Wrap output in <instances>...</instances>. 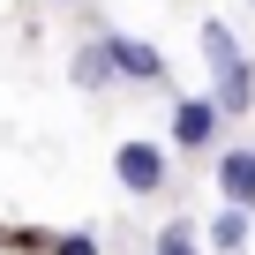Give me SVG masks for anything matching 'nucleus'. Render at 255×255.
<instances>
[{
	"instance_id": "0eeeda50",
	"label": "nucleus",
	"mask_w": 255,
	"mask_h": 255,
	"mask_svg": "<svg viewBox=\"0 0 255 255\" xmlns=\"http://www.w3.org/2000/svg\"><path fill=\"white\" fill-rule=\"evenodd\" d=\"M210 248H248V210H218V225H210Z\"/></svg>"
},
{
	"instance_id": "20e7f679",
	"label": "nucleus",
	"mask_w": 255,
	"mask_h": 255,
	"mask_svg": "<svg viewBox=\"0 0 255 255\" xmlns=\"http://www.w3.org/2000/svg\"><path fill=\"white\" fill-rule=\"evenodd\" d=\"M113 60H120V75H135V83H158L165 75L158 45H135V38H113Z\"/></svg>"
},
{
	"instance_id": "6e6552de",
	"label": "nucleus",
	"mask_w": 255,
	"mask_h": 255,
	"mask_svg": "<svg viewBox=\"0 0 255 255\" xmlns=\"http://www.w3.org/2000/svg\"><path fill=\"white\" fill-rule=\"evenodd\" d=\"M158 255H195V233H188V225H165V233H158Z\"/></svg>"
},
{
	"instance_id": "f03ea898",
	"label": "nucleus",
	"mask_w": 255,
	"mask_h": 255,
	"mask_svg": "<svg viewBox=\"0 0 255 255\" xmlns=\"http://www.w3.org/2000/svg\"><path fill=\"white\" fill-rule=\"evenodd\" d=\"M218 120H225V105H218V98H188V105L173 113V143H188V150H195V143H210V128H218Z\"/></svg>"
},
{
	"instance_id": "f257e3e1",
	"label": "nucleus",
	"mask_w": 255,
	"mask_h": 255,
	"mask_svg": "<svg viewBox=\"0 0 255 255\" xmlns=\"http://www.w3.org/2000/svg\"><path fill=\"white\" fill-rule=\"evenodd\" d=\"M113 173H120V188L150 195V188H165V150L158 143H120L113 150Z\"/></svg>"
},
{
	"instance_id": "423d86ee",
	"label": "nucleus",
	"mask_w": 255,
	"mask_h": 255,
	"mask_svg": "<svg viewBox=\"0 0 255 255\" xmlns=\"http://www.w3.org/2000/svg\"><path fill=\"white\" fill-rule=\"evenodd\" d=\"M203 53H210L218 83H225V75H240V53H233V30H225V23H203Z\"/></svg>"
},
{
	"instance_id": "7ed1b4c3",
	"label": "nucleus",
	"mask_w": 255,
	"mask_h": 255,
	"mask_svg": "<svg viewBox=\"0 0 255 255\" xmlns=\"http://www.w3.org/2000/svg\"><path fill=\"white\" fill-rule=\"evenodd\" d=\"M218 188L233 195V210H248V203H255V150H225V165H218Z\"/></svg>"
},
{
	"instance_id": "39448f33",
	"label": "nucleus",
	"mask_w": 255,
	"mask_h": 255,
	"mask_svg": "<svg viewBox=\"0 0 255 255\" xmlns=\"http://www.w3.org/2000/svg\"><path fill=\"white\" fill-rule=\"evenodd\" d=\"M113 75H120V60H113V45H83V53H75V83H83V90H105Z\"/></svg>"
},
{
	"instance_id": "1a4fd4ad",
	"label": "nucleus",
	"mask_w": 255,
	"mask_h": 255,
	"mask_svg": "<svg viewBox=\"0 0 255 255\" xmlns=\"http://www.w3.org/2000/svg\"><path fill=\"white\" fill-rule=\"evenodd\" d=\"M53 255H98V240H90V233H60V248H53Z\"/></svg>"
}]
</instances>
